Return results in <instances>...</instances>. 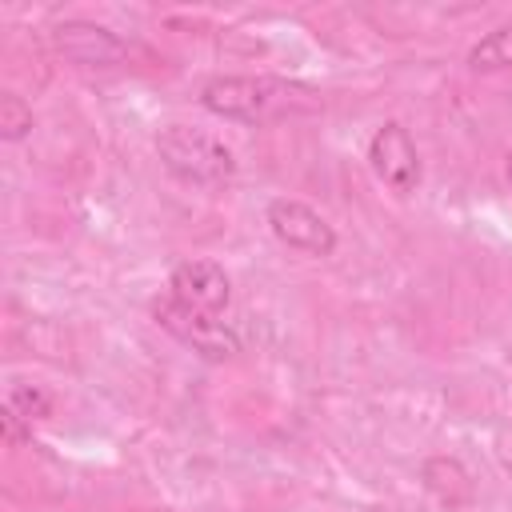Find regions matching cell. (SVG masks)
<instances>
[{"mask_svg":"<svg viewBox=\"0 0 512 512\" xmlns=\"http://www.w3.org/2000/svg\"><path fill=\"white\" fill-rule=\"evenodd\" d=\"M368 164L392 192H412L420 184V156H416V144L400 120H388L372 132Z\"/></svg>","mask_w":512,"mask_h":512,"instance_id":"obj_5","label":"cell"},{"mask_svg":"<svg viewBox=\"0 0 512 512\" xmlns=\"http://www.w3.org/2000/svg\"><path fill=\"white\" fill-rule=\"evenodd\" d=\"M8 404L24 416V420H40V416H48L52 412V400H48V392H40V388H28V384H16L12 392H8Z\"/></svg>","mask_w":512,"mask_h":512,"instance_id":"obj_10","label":"cell"},{"mask_svg":"<svg viewBox=\"0 0 512 512\" xmlns=\"http://www.w3.org/2000/svg\"><path fill=\"white\" fill-rule=\"evenodd\" d=\"M152 316H156V324H160L164 332H172L180 344H188V348L200 352L204 360H228V356L240 352V340H236V332H232L224 320H216L212 312L188 308V304H180L176 296L156 300V304H152Z\"/></svg>","mask_w":512,"mask_h":512,"instance_id":"obj_3","label":"cell"},{"mask_svg":"<svg viewBox=\"0 0 512 512\" xmlns=\"http://www.w3.org/2000/svg\"><path fill=\"white\" fill-rule=\"evenodd\" d=\"M156 152H160L164 168L188 184H224L236 172L232 152L216 136L188 128V124H168L156 136Z\"/></svg>","mask_w":512,"mask_h":512,"instance_id":"obj_1","label":"cell"},{"mask_svg":"<svg viewBox=\"0 0 512 512\" xmlns=\"http://www.w3.org/2000/svg\"><path fill=\"white\" fill-rule=\"evenodd\" d=\"M292 92H304V88L288 80H272V76H216L204 84L200 104L224 120H264L288 108Z\"/></svg>","mask_w":512,"mask_h":512,"instance_id":"obj_2","label":"cell"},{"mask_svg":"<svg viewBox=\"0 0 512 512\" xmlns=\"http://www.w3.org/2000/svg\"><path fill=\"white\" fill-rule=\"evenodd\" d=\"M28 132H32V108H28L20 96L4 92V96H0V136H4V140H20V136H28Z\"/></svg>","mask_w":512,"mask_h":512,"instance_id":"obj_9","label":"cell"},{"mask_svg":"<svg viewBox=\"0 0 512 512\" xmlns=\"http://www.w3.org/2000/svg\"><path fill=\"white\" fill-rule=\"evenodd\" d=\"M268 228H272V236H276L280 244L300 248V252H308V256H328V252L336 248L332 224H328L316 208H308L304 200H288V196L272 200V204H268Z\"/></svg>","mask_w":512,"mask_h":512,"instance_id":"obj_4","label":"cell"},{"mask_svg":"<svg viewBox=\"0 0 512 512\" xmlns=\"http://www.w3.org/2000/svg\"><path fill=\"white\" fill-rule=\"evenodd\" d=\"M52 44H56L68 60H76V64H112V60L124 56V44H120L108 28L88 24V20H68V24H60V28L52 32Z\"/></svg>","mask_w":512,"mask_h":512,"instance_id":"obj_7","label":"cell"},{"mask_svg":"<svg viewBox=\"0 0 512 512\" xmlns=\"http://www.w3.org/2000/svg\"><path fill=\"white\" fill-rule=\"evenodd\" d=\"M172 296L188 308H200V312H224L232 288H228V276L216 260H184L176 264L172 272Z\"/></svg>","mask_w":512,"mask_h":512,"instance_id":"obj_6","label":"cell"},{"mask_svg":"<svg viewBox=\"0 0 512 512\" xmlns=\"http://www.w3.org/2000/svg\"><path fill=\"white\" fill-rule=\"evenodd\" d=\"M508 184H512V156H508Z\"/></svg>","mask_w":512,"mask_h":512,"instance_id":"obj_11","label":"cell"},{"mask_svg":"<svg viewBox=\"0 0 512 512\" xmlns=\"http://www.w3.org/2000/svg\"><path fill=\"white\" fill-rule=\"evenodd\" d=\"M468 68H476V72L512 68V24H500L488 36H480L472 44V52H468Z\"/></svg>","mask_w":512,"mask_h":512,"instance_id":"obj_8","label":"cell"}]
</instances>
